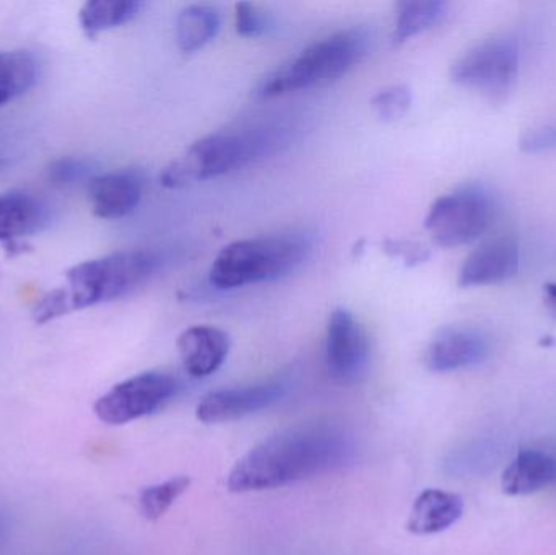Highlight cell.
I'll return each instance as SVG.
<instances>
[{"instance_id":"obj_5","label":"cell","mask_w":556,"mask_h":555,"mask_svg":"<svg viewBox=\"0 0 556 555\" xmlns=\"http://www.w3.org/2000/svg\"><path fill=\"white\" fill-rule=\"evenodd\" d=\"M163 263V254L156 251H117L71 267L65 287L59 290L68 313L90 308L136 292L156 276Z\"/></svg>"},{"instance_id":"obj_19","label":"cell","mask_w":556,"mask_h":555,"mask_svg":"<svg viewBox=\"0 0 556 555\" xmlns=\"http://www.w3.org/2000/svg\"><path fill=\"white\" fill-rule=\"evenodd\" d=\"M220 13L211 5H189L176 20V42L182 52L204 48L220 29Z\"/></svg>"},{"instance_id":"obj_17","label":"cell","mask_w":556,"mask_h":555,"mask_svg":"<svg viewBox=\"0 0 556 555\" xmlns=\"http://www.w3.org/2000/svg\"><path fill=\"white\" fill-rule=\"evenodd\" d=\"M556 481V458L539 450H522L503 472L506 495L525 497L548 488Z\"/></svg>"},{"instance_id":"obj_18","label":"cell","mask_w":556,"mask_h":555,"mask_svg":"<svg viewBox=\"0 0 556 555\" xmlns=\"http://www.w3.org/2000/svg\"><path fill=\"white\" fill-rule=\"evenodd\" d=\"M450 5L443 0H407L397 5L392 42L402 45L414 36L440 25L447 16Z\"/></svg>"},{"instance_id":"obj_4","label":"cell","mask_w":556,"mask_h":555,"mask_svg":"<svg viewBox=\"0 0 556 555\" xmlns=\"http://www.w3.org/2000/svg\"><path fill=\"white\" fill-rule=\"evenodd\" d=\"M369 46L371 35L365 28L332 33L267 75L257 87V97L269 100L330 84L352 71L368 54Z\"/></svg>"},{"instance_id":"obj_9","label":"cell","mask_w":556,"mask_h":555,"mask_svg":"<svg viewBox=\"0 0 556 555\" xmlns=\"http://www.w3.org/2000/svg\"><path fill=\"white\" fill-rule=\"evenodd\" d=\"M371 345L365 328L352 312L336 308L326 332V365L330 378L340 384L362 380L368 370Z\"/></svg>"},{"instance_id":"obj_16","label":"cell","mask_w":556,"mask_h":555,"mask_svg":"<svg viewBox=\"0 0 556 555\" xmlns=\"http://www.w3.org/2000/svg\"><path fill=\"white\" fill-rule=\"evenodd\" d=\"M463 514L464 501L460 495L441 489H427L414 502L407 528L418 537L443 533L456 525Z\"/></svg>"},{"instance_id":"obj_22","label":"cell","mask_w":556,"mask_h":555,"mask_svg":"<svg viewBox=\"0 0 556 555\" xmlns=\"http://www.w3.org/2000/svg\"><path fill=\"white\" fill-rule=\"evenodd\" d=\"M189 485H191V479L188 476H178L162 484L143 489L139 497L140 514L147 521L155 524L188 491Z\"/></svg>"},{"instance_id":"obj_20","label":"cell","mask_w":556,"mask_h":555,"mask_svg":"<svg viewBox=\"0 0 556 555\" xmlns=\"http://www.w3.org/2000/svg\"><path fill=\"white\" fill-rule=\"evenodd\" d=\"M140 9L142 3L137 0H90L81 7L78 23L88 38H97L100 33L130 22Z\"/></svg>"},{"instance_id":"obj_13","label":"cell","mask_w":556,"mask_h":555,"mask_svg":"<svg viewBox=\"0 0 556 555\" xmlns=\"http://www.w3.org/2000/svg\"><path fill=\"white\" fill-rule=\"evenodd\" d=\"M518 267V243L511 238H496L467 256L459 270V286H495L511 279Z\"/></svg>"},{"instance_id":"obj_10","label":"cell","mask_w":556,"mask_h":555,"mask_svg":"<svg viewBox=\"0 0 556 555\" xmlns=\"http://www.w3.org/2000/svg\"><path fill=\"white\" fill-rule=\"evenodd\" d=\"M288 383L283 380L266 381L250 387L224 388L211 391L199 401L195 417L204 424L231 422L260 413L283 400Z\"/></svg>"},{"instance_id":"obj_15","label":"cell","mask_w":556,"mask_h":555,"mask_svg":"<svg viewBox=\"0 0 556 555\" xmlns=\"http://www.w3.org/2000/svg\"><path fill=\"white\" fill-rule=\"evenodd\" d=\"M48 220L45 205L25 192L0 194V243L9 256L23 253L22 238L42 230Z\"/></svg>"},{"instance_id":"obj_14","label":"cell","mask_w":556,"mask_h":555,"mask_svg":"<svg viewBox=\"0 0 556 555\" xmlns=\"http://www.w3.org/2000/svg\"><path fill=\"white\" fill-rule=\"evenodd\" d=\"M230 336L215 326H191L178 338L182 367L192 378L214 375L230 354Z\"/></svg>"},{"instance_id":"obj_1","label":"cell","mask_w":556,"mask_h":555,"mask_svg":"<svg viewBox=\"0 0 556 555\" xmlns=\"http://www.w3.org/2000/svg\"><path fill=\"white\" fill-rule=\"evenodd\" d=\"M352 437L332 426L285 430L248 452L228 475L235 494L270 491L345 468L355 459Z\"/></svg>"},{"instance_id":"obj_24","label":"cell","mask_w":556,"mask_h":555,"mask_svg":"<svg viewBox=\"0 0 556 555\" xmlns=\"http://www.w3.org/2000/svg\"><path fill=\"white\" fill-rule=\"evenodd\" d=\"M93 173V166L90 162L81 159H61L55 160L51 166H49V179L54 182L55 186H74L77 182L85 181L90 178Z\"/></svg>"},{"instance_id":"obj_11","label":"cell","mask_w":556,"mask_h":555,"mask_svg":"<svg viewBox=\"0 0 556 555\" xmlns=\"http://www.w3.org/2000/svg\"><path fill=\"white\" fill-rule=\"evenodd\" d=\"M490 354L489 339L470 328L444 329L428 345L425 364L434 374H450L482 364Z\"/></svg>"},{"instance_id":"obj_2","label":"cell","mask_w":556,"mask_h":555,"mask_svg":"<svg viewBox=\"0 0 556 555\" xmlns=\"http://www.w3.org/2000/svg\"><path fill=\"white\" fill-rule=\"evenodd\" d=\"M311 251L313 238L303 231L235 241L217 254L208 280L218 290L273 282L300 269Z\"/></svg>"},{"instance_id":"obj_8","label":"cell","mask_w":556,"mask_h":555,"mask_svg":"<svg viewBox=\"0 0 556 555\" xmlns=\"http://www.w3.org/2000/svg\"><path fill=\"white\" fill-rule=\"evenodd\" d=\"M519 52L513 42L503 39L480 42L460 55L451 78L460 87L482 91L492 100L505 97L518 77Z\"/></svg>"},{"instance_id":"obj_27","label":"cell","mask_w":556,"mask_h":555,"mask_svg":"<svg viewBox=\"0 0 556 555\" xmlns=\"http://www.w3.org/2000/svg\"><path fill=\"white\" fill-rule=\"evenodd\" d=\"M545 306L556 319V282L547 283L544 289Z\"/></svg>"},{"instance_id":"obj_21","label":"cell","mask_w":556,"mask_h":555,"mask_svg":"<svg viewBox=\"0 0 556 555\" xmlns=\"http://www.w3.org/2000/svg\"><path fill=\"white\" fill-rule=\"evenodd\" d=\"M38 80V62L26 51L0 52V108L31 90Z\"/></svg>"},{"instance_id":"obj_25","label":"cell","mask_w":556,"mask_h":555,"mask_svg":"<svg viewBox=\"0 0 556 555\" xmlns=\"http://www.w3.org/2000/svg\"><path fill=\"white\" fill-rule=\"evenodd\" d=\"M237 31L244 38H257L270 28L267 13L250 2L237 3Z\"/></svg>"},{"instance_id":"obj_23","label":"cell","mask_w":556,"mask_h":555,"mask_svg":"<svg viewBox=\"0 0 556 555\" xmlns=\"http://www.w3.org/2000/svg\"><path fill=\"white\" fill-rule=\"evenodd\" d=\"M372 110L376 111L382 121L401 119L405 116L412 104L410 88L405 85H392V87L384 88L378 91L371 100Z\"/></svg>"},{"instance_id":"obj_7","label":"cell","mask_w":556,"mask_h":555,"mask_svg":"<svg viewBox=\"0 0 556 555\" xmlns=\"http://www.w3.org/2000/svg\"><path fill=\"white\" fill-rule=\"evenodd\" d=\"M179 383L163 371H146L121 381L94 404L101 422L123 426L156 413L178 393Z\"/></svg>"},{"instance_id":"obj_3","label":"cell","mask_w":556,"mask_h":555,"mask_svg":"<svg viewBox=\"0 0 556 555\" xmlns=\"http://www.w3.org/2000/svg\"><path fill=\"white\" fill-rule=\"evenodd\" d=\"M281 142V130H220L192 143L179 159L163 169L165 188L179 189L194 182L230 175L274 152Z\"/></svg>"},{"instance_id":"obj_12","label":"cell","mask_w":556,"mask_h":555,"mask_svg":"<svg viewBox=\"0 0 556 555\" xmlns=\"http://www.w3.org/2000/svg\"><path fill=\"white\" fill-rule=\"evenodd\" d=\"M143 186V176L136 169H121L93 176L88 185L91 211L104 220L126 217L142 201Z\"/></svg>"},{"instance_id":"obj_6","label":"cell","mask_w":556,"mask_h":555,"mask_svg":"<svg viewBox=\"0 0 556 555\" xmlns=\"http://www.w3.org/2000/svg\"><path fill=\"white\" fill-rule=\"evenodd\" d=\"M492 220V202L476 186L456 189L431 204L425 228L443 248L463 247L479 240Z\"/></svg>"},{"instance_id":"obj_26","label":"cell","mask_w":556,"mask_h":555,"mask_svg":"<svg viewBox=\"0 0 556 555\" xmlns=\"http://www.w3.org/2000/svg\"><path fill=\"white\" fill-rule=\"evenodd\" d=\"M522 152L541 153L556 149V119L529 130L521 139Z\"/></svg>"}]
</instances>
